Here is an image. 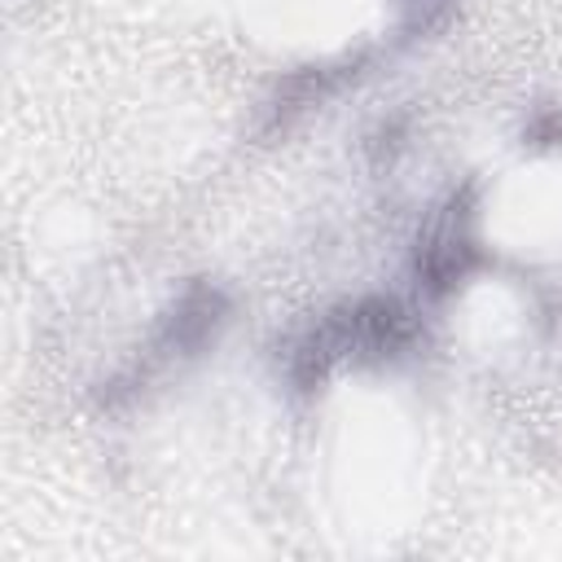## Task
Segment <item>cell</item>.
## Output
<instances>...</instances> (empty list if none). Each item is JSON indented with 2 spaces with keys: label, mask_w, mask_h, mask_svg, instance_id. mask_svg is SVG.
<instances>
[{
  "label": "cell",
  "mask_w": 562,
  "mask_h": 562,
  "mask_svg": "<svg viewBox=\"0 0 562 562\" xmlns=\"http://www.w3.org/2000/svg\"><path fill=\"white\" fill-rule=\"evenodd\" d=\"M417 342V316L391 294H360L321 312L290 347L285 373L299 391L321 386L342 364H386Z\"/></svg>",
  "instance_id": "6da1fadb"
},
{
  "label": "cell",
  "mask_w": 562,
  "mask_h": 562,
  "mask_svg": "<svg viewBox=\"0 0 562 562\" xmlns=\"http://www.w3.org/2000/svg\"><path fill=\"white\" fill-rule=\"evenodd\" d=\"M474 184L452 189L435 215L426 220V228L417 233V250H413V272H417V290L426 299H443L448 290H457L479 263V233H474Z\"/></svg>",
  "instance_id": "7a4b0ae2"
},
{
  "label": "cell",
  "mask_w": 562,
  "mask_h": 562,
  "mask_svg": "<svg viewBox=\"0 0 562 562\" xmlns=\"http://www.w3.org/2000/svg\"><path fill=\"white\" fill-rule=\"evenodd\" d=\"M224 321H228V299H224L220 285H206V281L184 285L176 294V303L162 312V321L154 325L149 342L140 347V360H136V369H132V378H127L123 391H136L145 378L171 369L184 356H198L220 334Z\"/></svg>",
  "instance_id": "3957f363"
},
{
  "label": "cell",
  "mask_w": 562,
  "mask_h": 562,
  "mask_svg": "<svg viewBox=\"0 0 562 562\" xmlns=\"http://www.w3.org/2000/svg\"><path fill=\"white\" fill-rule=\"evenodd\" d=\"M395 4H400V35L404 40L435 35L457 9V0H395Z\"/></svg>",
  "instance_id": "277c9868"
}]
</instances>
